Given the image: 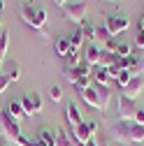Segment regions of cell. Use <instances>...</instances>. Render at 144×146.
Wrapping results in <instances>:
<instances>
[{
    "mask_svg": "<svg viewBox=\"0 0 144 146\" xmlns=\"http://www.w3.org/2000/svg\"><path fill=\"white\" fill-rule=\"evenodd\" d=\"M109 137L114 141H119V144H142L144 141V125L119 121L109 130Z\"/></svg>",
    "mask_w": 144,
    "mask_h": 146,
    "instance_id": "obj_1",
    "label": "cell"
},
{
    "mask_svg": "<svg viewBox=\"0 0 144 146\" xmlns=\"http://www.w3.org/2000/svg\"><path fill=\"white\" fill-rule=\"evenodd\" d=\"M19 14H21V19H23L33 30H40V28H44V23H47V12H44L42 7L23 5V7L19 9Z\"/></svg>",
    "mask_w": 144,
    "mask_h": 146,
    "instance_id": "obj_2",
    "label": "cell"
},
{
    "mask_svg": "<svg viewBox=\"0 0 144 146\" xmlns=\"http://www.w3.org/2000/svg\"><path fill=\"white\" fill-rule=\"evenodd\" d=\"M70 130H72V139H77V141L84 146L88 139L95 137V132H98V123L88 118V121H84V123L77 125V127H70Z\"/></svg>",
    "mask_w": 144,
    "mask_h": 146,
    "instance_id": "obj_3",
    "label": "cell"
},
{
    "mask_svg": "<svg viewBox=\"0 0 144 146\" xmlns=\"http://www.w3.org/2000/svg\"><path fill=\"white\" fill-rule=\"evenodd\" d=\"M86 9H88V5H86V3H70V5H65V7H63V16H65L67 21L77 23V26L81 28V26H84Z\"/></svg>",
    "mask_w": 144,
    "mask_h": 146,
    "instance_id": "obj_4",
    "label": "cell"
},
{
    "mask_svg": "<svg viewBox=\"0 0 144 146\" xmlns=\"http://www.w3.org/2000/svg\"><path fill=\"white\" fill-rule=\"evenodd\" d=\"M130 21H128V16H123V14H112V16H107V21H105V30L109 33V37H116V35H121L123 30H128Z\"/></svg>",
    "mask_w": 144,
    "mask_h": 146,
    "instance_id": "obj_5",
    "label": "cell"
},
{
    "mask_svg": "<svg viewBox=\"0 0 144 146\" xmlns=\"http://www.w3.org/2000/svg\"><path fill=\"white\" fill-rule=\"evenodd\" d=\"M21 107H23L26 116H33V114H40L44 109V102H42L40 93H28V95L21 98Z\"/></svg>",
    "mask_w": 144,
    "mask_h": 146,
    "instance_id": "obj_6",
    "label": "cell"
},
{
    "mask_svg": "<svg viewBox=\"0 0 144 146\" xmlns=\"http://www.w3.org/2000/svg\"><path fill=\"white\" fill-rule=\"evenodd\" d=\"M0 125H3V135H5L9 141H14L16 137L21 135V132H19V123L12 118L9 111H3V114H0Z\"/></svg>",
    "mask_w": 144,
    "mask_h": 146,
    "instance_id": "obj_7",
    "label": "cell"
},
{
    "mask_svg": "<svg viewBox=\"0 0 144 146\" xmlns=\"http://www.w3.org/2000/svg\"><path fill=\"white\" fill-rule=\"evenodd\" d=\"M135 114H137L135 102H133L130 98L121 95V98H119V118L125 121V123H133V121H135Z\"/></svg>",
    "mask_w": 144,
    "mask_h": 146,
    "instance_id": "obj_8",
    "label": "cell"
},
{
    "mask_svg": "<svg viewBox=\"0 0 144 146\" xmlns=\"http://www.w3.org/2000/svg\"><path fill=\"white\" fill-rule=\"evenodd\" d=\"M91 65H86V63H79L77 67H63V77L65 79H70V84H75L77 79H81V77H91Z\"/></svg>",
    "mask_w": 144,
    "mask_h": 146,
    "instance_id": "obj_9",
    "label": "cell"
},
{
    "mask_svg": "<svg viewBox=\"0 0 144 146\" xmlns=\"http://www.w3.org/2000/svg\"><path fill=\"white\" fill-rule=\"evenodd\" d=\"M79 95H81V100H84V102H86L88 107L98 109V111H105V109H107V107L102 104V100H100V95H98V90H95V86H93V84L88 86L86 90H81Z\"/></svg>",
    "mask_w": 144,
    "mask_h": 146,
    "instance_id": "obj_10",
    "label": "cell"
},
{
    "mask_svg": "<svg viewBox=\"0 0 144 146\" xmlns=\"http://www.w3.org/2000/svg\"><path fill=\"white\" fill-rule=\"evenodd\" d=\"M84 63H86V65H91V67L102 63V51H100V46H98V44H88V46H86Z\"/></svg>",
    "mask_w": 144,
    "mask_h": 146,
    "instance_id": "obj_11",
    "label": "cell"
},
{
    "mask_svg": "<svg viewBox=\"0 0 144 146\" xmlns=\"http://www.w3.org/2000/svg\"><path fill=\"white\" fill-rule=\"evenodd\" d=\"M142 88H144V81H142V79L135 74V77L128 81V86L123 88V95H125V98H130V100H135V98L142 93Z\"/></svg>",
    "mask_w": 144,
    "mask_h": 146,
    "instance_id": "obj_12",
    "label": "cell"
},
{
    "mask_svg": "<svg viewBox=\"0 0 144 146\" xmlns=\"http://www.w3.org/2000/svg\"><path fill=\"white\" fill-rule=\"evenodd\" d=\"M84 40H86V37H84V30L77 28L75 33L70 35V53H79V49L84 46Z\"/></svg>",
    "mask_w": 144,
    "mask_h": 146,
    "instance_id": "obj_13",
    "label": "cell"
},
{
    "mask_svg": "<svg viewBox=\"0 0 144 146\" xmlns=\"http://www.w3.org/2000/svg\"><path fill=\"white\" fill-rule=\"evenodd\" d=\"M65 118H67L70 127H77V125H81V123H84V118H81V111H79V109H77L75 104H70V107H67Z\"/></svg>",
    "mask_w": 144,
    "mask_h": 146,
    "instance_id": "obj_14",
    "label": "cell"
},
{
    "mask_svg": "<svg viewBox=\"0 0 144 146\" xmlns=\"http://www.w3.org/2000/svg\"><path fill=\"white\" fill-rule=\"evenodd\" d=\"M7 111L12 114V118H14L16 123L26 118V111H23V107H21V100H12V102H9V107H7Z\"/></svg>",
    "mask_w": 144,
    "mask_h": 146,
    "instance_id": "obj_15",
    "label": "cell"
},
{
    "mask_svg": "<svg viewBox=\"0 0 144 146\" xmlns=\"http://www.w3.org/2000/svg\"><path fill=\"white\" fill-rule=\"evenodd\" d=\"M119 65H121V70H128V72H133V74H137L139 60L135 56H128V58H119Z\"/></svg>",
    "mask_w": 144,
    "mask_h": 146,
    "instance_id": "obj_16",
    "label": "cell"
},
{
    "mask_svg": "<svg viewBox=\"0 0 144 146\" xmlns=\"http://www.w3.org/2000/svg\"><path fill=\"white\" fill-rule=\"evenodd\" d=\"M7 49H9V35H7V30H0V67H3V63H5Z\"/></svg>",
    "mask_w": 144,
    "mask_h": 146,
    "instance_id": "obj_17",
    "label": "cell"
},
{
    "mask_svg": "<svg viewBox=\"0 0 144 146\" xmlns=\"http://www.w3.org/2000/svg\"><path fill=\"white\" fill-rule=\"evenodd\" d=\"M93 77H95V84H100V86H109V72H107V67L98 65V70L93 72Z\"/></svg>",
    "mask_w": 144,
    "mask_h": 146,
    "instance_id": "obj_18",
    "label": "cell"
},
{
    "mask_svg": "<svg viewBox=\"0 0 144 146\" xmlns=\"http://www.w3.org/2000/svg\"><path fill=\"white\" fill-rule=\"evenodd\" d=\"M81 30H84V37L91 42V44H98V26H91V23H84L81 26Z\"/></svg>",
    "mask_w": 144,
    "mask_h": 146,
    "instance_id": "obj_19",
    "label": "cell"
},
{
    "mask_svg": "<svg viewBox=\"0 0 144 146\" xmlns=\"http://www.w3.org/2000/svg\"><path fill=\"white\" fill-rule=\"evenodd\" d=\"M56 53L58 56H70V37H58L56 40Z\"/></svg>",
    "mask_w": 144,
    "mask_h": 146,
    "instance_id": "obj_20",
    "label": "cell"
},
{
    "mask_svg": "<svg viewBox=\"0 0 144 146\" xmlns=\"http://www.w3.org/2000/svg\"><path fill=\"white\" fill-rule=\"evenodd\" d=\"M37 144L40 146H56V135H51V130H42Z\"/></svg>",
    "mask_w": 144,
    "mask_h": 146,
    "instance_id": "obj_21",
    "label": "cell"
},
{
    "mask_svg": "<svg viewBox=\"0 0 144 146\" xmlns=\"http://www.w3.org/2000/svg\"><path fill=\"white\" fill-rule=\"evenodd\" d=\"M56 146H72V139L67 137V132L63 130V127H56Z\"/></svg>",
    "mask_w": 144,
    "mask_h": 146,
    "instance_id": "obj_22",
    "label": "cell"
},
{
    "mask_svg": "<svg viewBox=\"0 0 144 146\" xmlns=\"http://www.w3.org/2000/svg\"><path fill=\"white\" fill-rule=\"evenodd\" d=\"M93 86H95V90H98L102 104L107 107V102H109V98H112V88H109V86H100V84H93Z\"/></svg>",
    "mask_w": 144,
    "mask_h": 146,
    "instance_id": "obj_23",
    "label": "cell"
},
{
    "mask_svg": "<svg viewBox=\"0 0 144 146\" xmlns=\"http://www.w3.org/2000/svg\"><path fill=\"white\" fill-rule=\"evenodd\" d=\"M19 77H21V67H19L16 60H12L9 63V72H7V79L9 81H19Z\"/></svg>",
    "mask_w": 144,
    "mask_h": 146,
    "instance_id": "obj_24",
    "label": "cell"
},
{
    "mask_svg": "<svg viewBox=\"0 0 144 146\" xmlns=\"http://www.w3.org/2000/svg\"><path fill=\"white\" fill-rule=\"evenodd\" d=\"M130 49H133L130 44L119 42V46H116V56H119V58H128V56H130Z\"/></svg>",
    "mask_w": 144,
    "mask_h": 146,
    "instance_id": "obj_25",
    "label": "cell"
},
{
    "mask_svg": "<svg viewBox=\"0 0 144 146\" xmlns=\"http://www.w3.org/2000/svg\"><path fill=\"white\" fill-rule=\"evenodd\" d=\"M133 79V72H128V70H121V74H119V79H116V84L121 86V88H125L128 86V81Z\"/></svg>",
    "mask_w": 144,
    "mask_h": 146,
    "instance_id": "obj_26",
    "label": "cell"
},
{
    "mask_svg": "<svg viewBox=\"0 0 144 146\" xmlns=\"http://www.w3.org/2000/svg\"><path fill=\"white\" fill-rule=\"evenodd\" d=\"M88 86H91V77H81V79L75 81V88L79 90V93H81V90H86Z\"/></svg>",
    "mask_w": 144,
    "mask_h": 146,
    "instance_id": "obj_27",
    "label": "cell"
},
{
    "mask_svg": "<svg viewBox=\"0 0 144 146\" xmlns=\"http://www.w3.org/2000/svg\"><path fill=\"white\" fill-rule=\"evenodd\" d=\"M49 95H51V100H53V102H61V98H63V88H61V86H51Z\"/></svg>",
    "mask_w": 144,
    "mask_h": 146,
    "instance_id": "obj_28",
    "label": "cell"
},
{
    "mask_svg": "<svg viewBox=\"0 0 144 146\" xmlns=\"http://www.w3.org/2000/svg\"><path fill=\"white\" fill-rule=\"evenodd\" d=\"M107 72H109V79H119V74H121V65H107Z\"/></svg>",
    "mask_w": 144,
    "mask_h": 146,
    "instance_id": "obj_29",
    "label": "cell"
},
{
    "mask_svg": "<svg viewBox=\"0 0 144 146\" xmlns=\"http://www.w3.org/2000/svg\"><path fill=\"white\" fill-rule=\"evenodd\" d=\"M79 63H81L79 53H70V56H67V67H77Z\"/></svg>",
    "mask_w": 144,
    "mask_h": 146,
    "instance_id": "obj_30",
    "label": "cell"
},
{
    "mask_svg": "<svg viewBox=\"0 0 144 146\" xmlns=\"http://www.w3.org/2000/svg\"><path fill=\"white\" fill-rule=\"evenodd\" d=\"M105 46H107V51H105V53H116V46H119V42H114V40H109V42H107Z\"/></svg>",
    "mask_w": 144,
    "mask_h": 146,
    "instance_id": "obj_31",
    "label": "cell"
},
{
    "mask_svg": "<svg viewBox=\"0 0 144 146\" xmlns=\"http://www.w3.org/2000/svg\"><path fill=\"white\" fill-rule=\"evenodd\" d=\"M133 123L144 125V109H137V114H135V121H133Z\"/></svg>",
    "mask_w": 144,
    "mask_h": 146,
    "instance_id": "obj_32",
    "label": "cell"
},
{
    "mask_svg": "<svg viewBox=\"0 0 144 146\" xmlns=\"http://www.w3.org/2000/svg\"><path fill=\"white\" fill-rule=\"evenodd\" d=\"M7 86H9V79H7V77H0V95L7 90Z\"/></svg>",
    "mask_w": 144,
    "mask_h": 146,
    "instance_id": "obj_33",
    "label": "cell"
},
{
    "mask_svg": "<svg viewBox=\"0 0 144 146\" xmlns=\"http://www.w3.org/2000/svg\"><path fill=\"white\" fill-rule=\"evenodd\" d=\"M135 42H137V46L144 51V30H139V33H137V40H135Z\"/></svg>",
    "mask_w": 144,
    "mask_h": 146,
    "instance_id": "obj_34",
    "label": "cell"
},
{
    "mask_svg": "<svg viewBox=\"0 0 144 146\" xmlns=\"http://www.w3.org/2000/svg\"><path fill=\"white\" fill-rule=\"evenodd\" d=\"M84 146H100V144H98V141H95V137H93V139H88Z\"/></svg>",
    "mask_w": 144,
    "mask_h": 146,
    "instance_id": "obj_35",
    "label": "cell"
},
{
    "mask_svg": "<svg viewBox=\"0 0 144 146\" xmlns=\"http://www.w3.org/2000/svg\"><path fill=\"white\" fill-rule=\"evenodd\" d=\"M53 3H56L58 7H65V5H67V0H53Z\"/></svg>",
    "mask_w": 144,
    "mask_h": 146,
    "instance_id": "obj_36",
    "label": "cell"
},
{
    "mask_svg": "<svg viewBox=\"0 0 144 146\" xmlns=\"http://www.w3.org/2000/svg\"><path fill=\"white\" fill-rule=\"evenodd\" d=\"M139 72H144V58L139 60V67H137V74H139Z\"/></svg>",
    "mask_w": 144,
    "mask_h": 146,
    "instance_id": "obj_37",
    "label": "cell"
},
{
    "mask_svg": "<svg viewBox=\"0 0 144 146\" xmlns=\"http://www.w3.org/2000/svg\"><path fill=\"white\" fill-rule=\"evenodd\" d=\"M137 28H139V30H144V16H142V19H139V23H137Z\"/></svg>",
    "mask_w": 144,
    "mask_h": 146,
    "instance_id": "obj_38",
    "label": "cell"
},
{
    "mask_svg": "<svg viewBox=\"0 0 144 146\" xmlns=\"http://www.w3.org/2000/svg\"><path fill=\"white\" fill-rule=\"evenodd\" d=\"M3 9H5V0H0V16H3Z\"/></svg>",
    "mask_w": 144,
    "mask_h": 146,
    "instance_id": "obj_39",
    "label": "cell"
},
{
    "mask_svg": "<svg viewBox=\"0 0 144 146\" xmlns=\"http://www.w3.org/2000/svg\"><path fill=\"white\" fill-rule=\"evenodd\" d=\"M0 137H3V125H0Z\"/></svg>",
    "mask_w": 144,
    "mask_h": 146,
    "instance_id": "obj_40",
    "label": "cell"
},
{
    "mask_svg": "<svg viewBox=\"0 0 144 146\" xmlns=\"http://www.w3.org/2000/svg\"><path fill=\"white\" fill-rule=\"evenodd\" d=\"M0 26H3V16H0Z\"/></svg>",
    "mask_w": 144,
    "mask_h": 146,
    "instance_id": "obj_41",
    "label": "cell"
},
{
    "mask_svg": "<svg viewBox=\"0 0 144 146\" xmlns=\"http://www.w3.org/2000/svg\"><path fill=\"white\" fill-rule=\"evenodd\" d=\"M3 146H9V144H3Z\"/></svg>",
    "mask_w": 144,
    "mask_h": 146,
    "instance_id": "obj_42",
    "label": "cell"
},
{
    "mask_svg": "<svg viewBox=\"0 0 144 146\" xmlns=\"http://www.w3.org/2000/svg\"><path fill=\"white\" fill-rule=\"evenodd\" d=\"M112 3H116V0H112Z\"/></svg>",
    "mask_w": 144,
    "mask_h": 146,
    "instance_id": "obj_43",
    "label": "cell"
},
{
    "mask_svg": "<svg viewBox=\"0 0 144 146\" xmlns=\"http://www.w3.org/2000/svg\"><path fill=\"white\" fill-rule=\"evenodd\" d=\"M37 146H40V144H37Z\"/></svg>",
    "mask_w": 144,
    "mask_h": 146,
    "instance_id": "obj_44",
    "label": "cell"
}]
</instances>
